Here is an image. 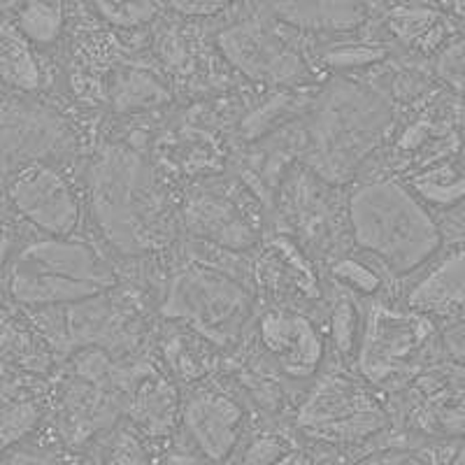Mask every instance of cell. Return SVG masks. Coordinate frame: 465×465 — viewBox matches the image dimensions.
<instances>
[{"instance_id": "cell-14", "label": "cell", "mask_w": 465, "mask_h": 465, "mask_svg": "<svg viewBox=\"0 0 465 465\" xmlns=\"http://www.w3.org/2000/svg\"><path fill=\"white\" fill-rule=\"evenodd\" d=\"M463 289L465 256L460 242H456L454 249H447V254L430 263L414 282L412 289L407 291L405 302L412 312L429 317L433 323L447 322V326H451L460 323L463 317Z\"/></svg>"}, {"instance_id": "cell-16", "label": "cell", "mask_w": 465, "mask_h": 465, "mask_svg": "<svg viewBox=\"0 0 465 465\" xmlns=\"http://www.w3.org/2000/svg\"><path fill=\"white\" fill-rule=\"evenodd\" d=\"M45 414L43 391L19 368L0 375V454L37 429Z\"/></svg>"}, {"instance_id": "cell-25", "label": "cell", "mask_w": 465, "mask_h": 465, "mask_svg": "<svg viewBox=\"0 0 465 465\" xmlns=\"http://www.w3.org/2000/svg\"><path fill=\"white\" fill-rule=\"evenodd\" d=\"M333 277L340 284L347 286L354 293H363V296H372L381 286L380 275L371 265H365L361 259H342L340 263L333 265Z\"/></svg>"}, {"instance_id": "cell-23", "label": "cell", "mask_w": 465, "mask_h": 465, "mask_svg": "<svg viewBox=\"0 0 465 465\" xmlns=\"http://www.w3.org/2000/svg\"><path fill=\"white\" fill-rule=\"evenodd\" d=\"M12 305L15 302L3 291V296H0V361L16 363L19 356H31L26 354L28 347H31V338H28L26 328L22 326Z\"/></svg>"}, {"instance_id": "cell-1", "label": "cell", "mask_w": 465, "mask_h": 465, "mask_svg": "<svg viewBox=\"0 0 465 465\" xmlns=\"http://www.w3.org/2000/svg\"><path fill=\"white\" fill-rule=\"evenodd\" d=\"M105 256L84 238L40 235L16 244L3 263V291L15 305L31 310L68 307L114 289Z\"/></svg>"}, {"instance_id": "cell-3", "label": "cell", "mask_w": 465, "mask_h": 465, "mask_svg": "<svg viewBox=\"0 0 465 465\" xmlns=\"http://www.w3.org/2000/svg\"><path fill=\"white\" fill-rule=\"evenodd\" d=\"M393 128L391 105L359 82L335 80L310 126L312 165L326 180H347Z\"/></svg>"}, {"instance_id": "cell-8", "label": "cell", "mask_w": 465, "mask_h": 465, "mask_svg": "<svg viewBox=\"0 0 465 465\" xmlns=\"http://www.w3.org/2000/svg\"><path fill=\"white\" fill-rule=\"evenodd\" d=\"M217 47L232 68L254 82L286 84L305 73L296 45L280 33L277 24L261 22L259 16L223 28Z\"/></svg>"}, {"instance_id": "cell-15", "label": "cell", "mask_w": 465, "mask_h": 465, "mask_svg": "<svg viewBox=\"0 0 465 465\" xmlns=\"http://www.w3.org/2000/svg\"><path fill=\"white\" fill-rule=\"evenodd\" d=\"M270 16L291 31L351 33L368 19L365 0H265Z\"/></svg>"}, {"instance_id": "cell-13", "label": "cell", "mask_w": 465, "mask_h": 465, "mask_svg": "<svg viewBox=\"0 0 465 465\" xmlns=\"http://www.w3.org/2000/svg\"><path fill=\"white\" fill-rule=\"evenodd\" d=\"M180 414L186 438L201 459L223 460L238 450L244 410L235 396L214 386H198L184 396Z\"/></svg>"}, {"instance_id": "cell-7", "label": "cell", "mask_w": 465, "mask_h": 465, "mask_svg": "<svg viewBox=\"0 0 465 465\" xmlns=\"http://www.w3.org/2000/svg\"><path fill=\"white\" fill-rule=\"evenodd\" d=\"M0 191L12 217L40 235H70L80 226V198L56 159H37L16 168Z\"/></svg>"}, {"instance_id": "cell-22", "label": "cell", "mask_w": 465, "mask_h": 465, "mask_svg": "<svg viewBox=\"0 0 465 465\" xmlns=\"http://www.w3.org/2000/svg\"><path fill=\"white\" fill-rule=\"evenodd\" d=\"M168 384L161 380H147L138 391H135V410H138V419L149 426L152 430H161L168 426L173 419L174 407H177V398L168 393Z\"/></svg>"}, {"instance_id": "cell-26", "label": "cell", "mask_w": 465, "mask_h": 465, "mask_svg": "<svg viewBox=\"0 0 465 465\" xmlns=\"http://www.w3.org/2000/svg\"><path fill=\"white\" fill-rule=\"evenodd\" d=\"M284 450H289L284 440L275 435H259L254 442L249 444L247 451L242 454L244 460H256V463H268V460H284Z\"/></svg>"}, {"instance_id": "cell-24", "label": "cell", "mask_w": 465, "mask_h": 465, "mask_svg": "<svg viewBox=\"0 0 465 465\" xmlns=\"http://www.w3.org/2000/svg\"><path fill=\"white\" fill-rule=\"evenodd\" d=\"M94 5L116 26H138L153 15V0H94Z\"/></svg>"}, {"instance_id": "cell-9", "label": "cell", "mask_w": 465, "mask_h": 465, "mask_svg": "<svg viewBox=\"0 0 465 465\" xmlns=\"http://www.w3.org/2000/svg\"><path fill=\"white\" fill-rule=\"evenodd\" d=\"M433 322L410 310V314H393L380 310L368 322L365 342L361 349V371L372 384L391 381L405 375L429 349Z\"/></svg>"}, {"instance_id": "cell-4", "label": "cell", "mask_w": 465, "mask_h": 465, "mask_svg": "<svg viewBox=\"0 0 465 465\" xmlns=\"http://www.w3.org/2000/svg\"><path fill=\"white\" fill-rule=\"evenodd\" d=\"M91 210L110 244L124 254H140L159 244L163 210L147 161L112 147L89 168Z\"/></svg>"}, {"instance_id": "cell-2", "label": "cell", "mask_w": 465, "mask_h": 465, "mask_svg": "<svg viewBox=\"0 0 465 465\" xmlns=\"http://www.w3.org/2000/svg\"><path fill=\"white\" fill-rule=\"evenodd\" d=\"M356 247L396 275L414 272L435 259L442 231L429 205L407 184L377 180L359 186L347 203Z\"/></svg>"}, {"instance_id": "cell-29", "label": "cell", "mask_w": 465, "mask_h": 465, "mask_svg": "<svg viewBox=\"0 0 465 465\" xmlns=\"http://www.w3.org/2000/svg\"><path fill=\"white\" fill-rule=\"evenodd\" d=\"M223 3H226V0H170V5H173L174 10H180L182 15L191 16L212 15V12H217Z\"/></svg>"}, {"instance_id": "cell-11", "label": "cell", "mask_w": 465, "mask_h": 465, "mask_svg": "<svg viewBox=\"0 0 465 465\" xmlns=\"http://www.w3.org/2000/svg\"><path fill=\"white\" fill-rule=\"evenodd\" d=\"M68 143V128L47 107L0 101V186L7 174L37 159H56Z\"/></svg>"}, {"instance_id": "cell-21", "label": "cell", "mask_w": 465, "mask_h": 465, "mask_svg": "<svg viewBox=\"0 0 465 465\" xmlns=\"http://www.w3.org/2000/svg\"><path fill=\"white\" fill-rule=\"evenodd\" d=\"M442 16L435 10H429L423 5H401L393 12H389V26L407 45H421L429 49V35L442 33Z\"/></svg>"}, {"instance_id": "cell-18", "label": "cell", "mask_w": 465, "mask_h": 465, "mask_svg": "<svg viewBox=\"0 0 465 465\" xmlns=\"http://www.w3.org/2000/svg\"><path fill=\"white\" fill-rule=\"evenodd\" d=\"M407 186L421 198L426 205L440 207V210H451L459 207L463 201V173H460L459 161H438L419 173H414L407 182Z\"/></svg>"}, {"instance_id": "cell-6", "label": "cell", "mask_w": 465, "mask_h": 465, "mask_svg": "<svg viewBox=\"0 0 465 465\" xmlns=\"http://www.w3.org/2000/svg\"><path fill=\"white\" fill-rule=\"evenodd\" d=\"M296 421L310 440L356 444L380 433L389 414L372 389L347 375H328L305 398Z\"/></svg>"}, {"instance_id": "cell-12", "label": "cell", "mask_w": 465, "mask_h": 465, "mask_svg": "<svg viewBox=\"0 0 465 465\" xmlns=\"http://www.w3.org/2000/svg\"><path fill=\"white\" fill-rule=\"evenodd\" d=\"M259 344L282 375L310 380L326 356V340L317 323L291 307H272L259 319Z\"/></svg>"}, {"instance_id": "cell-28", "label": "cell", "mask_w": 465, "mask_h": 465, "mask_svg": "<svg viewBox=\"0 0 465 465\" xmlns=\"http://www.w3.org/2000/svg\"><path fill=\"white\" fill-rule=\"evenodd\" d=\"M16 244H19V238H16V226L12 222V214H7V210H0V268H3V263H5Z\"/></svg>"}, {"instance_id": "cell-27", "label": "cell", "mask_w": 465, "mask_h": 465, "mask_svg": "<svg viewBox=\"0 0 465 465\" xmlns=\"http://www.w3.org/2000/svg\"><path fill=\"white\" fill-rule=\"evenodd\" d=\"M356 307L349 301H342L333 312V331L338 335V342L342 349L351 347L356 333Z\"/></svg>"}, {"instance_id": "cell-19", "label": "cell", "mask_w": 465, "mask_h": 465, "mask_svg": "<svg viewBox=\"0 0 465 465\" xmlns=\"http://www.w3.org/2000/svg\"><path fill=\"white\" fill-rule=\"evenodd\" d=\"M12 22L28 43L49 47L61 37L65 26L64 0H16Z\"/></svg>"}, {"instance_id": "cell-17", "label": "cell", "mask_w": 465, "mask_h": 465, "mask_svg": "<svg viewBox=\"0 0 465 465\" xmlns=\"http://www.w3.org/2000/svg\"><path fill=\"white\" fill-rule=\"evenodd\" d=\"M0 84L16 94H35L45 84L37 47L19 33L12 19H0Z\"/></svg>"}, {"instance_id": "cell-20", "label": "cell", "mask_w": 465, "mask_h": 465, "mask_svg": "<svg viewBox=\"0 0 465 465\" xmlns=\"http://www.w3.org/2000/svg\"><path fill=\"white\" fill-rule=\"evenodd\" d=\"M112 103L116 110H143V107L163 105L168 89L163 82L144 68H126L116 74L112 84Z\"/></svg>"}, {"instance_id": "cell-5", "label": "cell", "mask_w": 465, "mask_h": 465, "mask_svg": "<svg viewBox=\"0 0 465 465\" xmlns=\"http://www.w3.org/2000/svg\"><path fill=\"white\" fill-rule=\"evenodd\" d=\"M252 312L247 291L214 268L191 265L177 272L165 298V314L184 322L196 335L228 342Z\"/></svg>"}, {"instance_id": "cell-10", "label": "cell", "mask_w": 465, "mask_h": 465, "mask_svg": "<svg viewBox=\"0 0 465 465\" xmlns=\"http://www.w3.org/2000/svg\"><path fill=\"white\" fill-rule=\"evenodd\" d=\"M186 226L226 249H247L261 235L259 205L240 184H212L184 205Z\"/></svg>"}]
</instances>
